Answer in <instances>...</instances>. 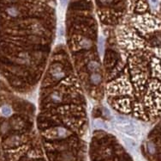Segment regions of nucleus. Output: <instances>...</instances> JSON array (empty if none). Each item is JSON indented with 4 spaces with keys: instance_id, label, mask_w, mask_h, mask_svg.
<instances>
[{
    "instance_id": "16",
    "label": "nucleus",
    "mask_w": 161,
    "mask_h": 161,
    "mask_svg": "<svg viewBox=\"0 0 161 161\" xmlns=\"http://www.w3.org/2000/svg\"><path fill=\"white\" fill-rule=\"evenodd\" d=\"M10 128H11L10 123L7 122H5L2 123V125H1V127H0V130H1L2 133H6L10 130Z\"/></svg>"
},
{
    "instance_id": "1",
    "label": "nucleus",
    "mask_w": 161,
    "mask_h": 161,
    "mask_svg": "<svg viewBox=\"0 0 161 161\" xmlns=\"http://www.w3.org/2000/svg\"><path fill=\"white\" fill-rule=\"evenodd\" d=\"M113 124L119 131H122V133H126L129 136L139 135L140 128L137 123L133 122L128 117H122V116H115Z\"/></svg>"
},
{
    "instance_id": "2",
    "label": "nucleus",
    "mask_w": 161,
    "mask_h": 161,
    "mask_svg": "<svg viewBox=\"0 0 161 161\" xmlns=\"http://www.w3.org/2000/svg\"><path fill=\"white\" fill-rule=\"evenodd\" d=\"M48 74L51 79L54 82L61 81L67 76V71L65 67L60 63H54L49 68Z\"/></svg>"
},
{
    "instance_id": "10",
    "label": "nucleus",
    "mask_w": 161,
    "mask_h": 161,
    "mask_svg": "<svg viewBox=\"0 0 161 161\" xmlns=\"http://www.w3.org/2000/svg\"><path fill=\"white\" fill-rule=\"evenodd\" d=\"M21 142V137L19 135H12L6 140L5 145L9 147H14L20 144Z\"/></svg>"
},
{
    "instance_id": "17",
    "label": "nucleus",
    "mask_w": 161,
    "mask_h": 161,
    "mask_svg": "<svg viewBox=\"0 0 161 161\" xmlns=\"http://www.w3.org/2000/svg\"><path fill=\"white\" fill-rule=\"evenodd\" d=\"M123 140L125 141V143L129 147H135L136 146V143H135V141H134L133 140L129 139V138H123Z\"/></svg>"
},
{
    "instance_id": "12",
    "label": "nucleus",
    "mask_w": 161,
    "mask_h": 161,
    "mask_svg": "<svg viewBox=\"0 0 161 161\" xmlns=\"http://www.w3.org/2000/svg\"><path fill=\"white\" fill-rule=\"evenodd\" d=\"M71 7L76 10H88L91 8V5L87 2H76L71 5Z\"/></svg>"
},
{
    "instance_id": "4",
    "label": "nucleus",
    "mask_w": 161,
    "mask_h": 161,
    "mask_svg": "<svg viewBox=\"0 0 161 161\" xmlns=\"http://www.w3.org/2000/svg\"><path fill=\"white\" fill-rule=\"evenodd\" d=\"M64 92L61 90H54L46 97V102L52 104H60L64 100Z\"/></svg>"
},
{
    "instance_id": "8",
    "label": "nucleus",
    "mask_w": 161,
    "mask_h": 161,
    "mask_svg": "<svg viewBox=\"0 0 161 161\" xmlns=\"http://www.w3.org/2000/svg\"><path fill=\"white\" fill-rule=\"evenodd\" d=\"M89 83L91 84L92 85H94V86H98L100 85V84L102 83V75L100 72H93V73H90L88 77Z\"/></svg>"
},
{
    "instance_id": "6",
    "label": "nucleus",
    "mask_w": 161,
    "mask_h": 161,
    "mask_svg": "<svg viewBox=\"0 0 161 161\" xmlns=\"http://www.w3.org/2000/svg\"><path fill=\"white\" fill-rule=\"evenodd\" d=\"M77 46L79 48L81 49H86L89 50L93 48L94 46V41L93 40L90 39L88 37H85V36H80L77 40Z\"/></svg>"
},
{
    "instance_id": "11",
    "label": "nucleus",
    "mask_w": 161,
    "mask_h": 161,
    "mask_svg": "<svg viewBox=\"0 0 161 161\" xmlns=\"http://www.w3.org/2000/svg\"><path fill=\"white\" fill-rule=\"evenodd\" d=\"M5 13L11 17H18L20 16L21 12H20V10L18 9V7L15 5H11L8 6L5 9Z\"/></svg>"
},
{
    "instance_id": "15",
    "label": "nucleus",
    "mask_w": 161,
    "mask_h": 161,
    "mask_svg": "<svg viewBox=\"0 0 161 161\" xmlns=\"http://www.w3.org/2000/svg\"><path fill=\"white\" fill-rule=\"evenodd\" d=\"M94 125L96 128H101V129H107L108 126L106 122H104L103 120H100V119H96L94 122Z\"/></svg>"
},
{
    "instance_id": "18",
    "label": "nucleus",
    "mask_w": 161,
    "mask_h": 161,
    "mask_svg": "<svg viewBox=\"0 0 161 161\" xmlns=\"http://www.w3.org/2000/svg\"><path fill=\"white\" fill-rule=\"evenodd\" d=\"M73 159V156L70 153H65L62 155V160L63 161H71Z\"/></svg>"
},
{
    "instance_id": "14",
    "label": "nucleus",
    "mask_w": 161,
    "mask_h": 161,
    "mask_svg": "<svg viewBox=\"0 0 161 161\" xmlns=\"http://www.w3.org/2000/svg\"><path fill=\"white\" fill-rule=\"evenodd\" d=\"M0 113L3 117H9L12 115V108L8 104H5V105L1 106L0 108Z\"/></svg>"
},
{
    "instance_id": "13",
    "label": "nucleus",
    "mask_w": 161,
    "mask_h": 161,
    "mask_svg": "<svg viewBox=\"0 0 161 161\" xmlns=\"http://www.w3.org/2000/svg\"><path fill=\"white\" fill-rule=\"evenodd\" d=\"M146 148L147 153L151 154V155H154L157 153V147H156V144L153 141V140H148L146 144Z\"/></svg>"
},
{
    "instance_id": "5",
    "label": "nucleus",
    "mask_w": 161,
    "mask_h": 161,
    "mask_svg": "<svg viewBox=\"0 0 161 161\" xmlns=\"http://www.w3.org/2000/svg\"><path fill=\"white\" fill-rule=\"evenodd\" d=\"M15 61L21 66L28 67L32 64V58L27 52H20L16 56Z\"/></svg>"
},
{
    "instance_id": "9",
    "label": "nucleus",
    "mask_w": 161,
    "mask_h": 161,
    "mask_svg": "<svg viewBox=\"0 0 161 161\" xmlns=\"http://www.w3.org/2000/svg\"><path fill=\"white\" fill-rule=\"evenodd\" d=\"M10 125H11V128H13L14 129H17V130L22 129L25 126V121L21 117H13L10 122Z\"/></svg>"
},
{
    "instance_id": "7",
    "label": "nucleus",
    "mask_w": 161,
    "mask_h": 161,
    "mask_svg": "<svg viewBox=\"0 0 161 161\" xmlns=\"http://www.w3.org/2000/svg\"><path fill=\"white\" fill-rule=\"evenodd\" d=\"M87 70L90 73L93 72H100L101 71V65L98 60H90L87 64Z\"/></svg>"
},
{
    "instance_id": "19",
    "label": "nucleus",
    "mask_w": 161,
    "mask_h": 161,
    "mask_svg": "<svg viewBox=\"0 0 161 161\" xmlns=\"http://www.w3.org/2000/svg\"><path fill=\"white\" fill-rule=\"evenodd\" d=\"M114 0H98V2L102 5H109L113 3Z\"/></svg>"
},
{
    "instance_id": "3",
    "label": "nucleus",
    "mask_w": 161,
    "mask_h": 161,
    "mask_svg": "<svg viewBox=\"0 0 161 161\" xmlns=\"http://www.w3.org/2000/svg\"><path fill=\"white\" fill-rule=\"evenodd\" d=\"M45 134L51 139H65L71 134V131L63 126H57L47 129Z\"/></svg>"
},
{
    "instance_id": "20",
    "label": "nucleus",
    "mask_w": 161,
    "mask_h": 161,
    "mask_svg": "<svg viewBox=\"0 0 161 161\" xmlns=\"http://www.w3.org/2000/svg\"><path fill=\"white\" fill-rule=\"evenodd\" d=\"M59 2H60V5H61L63 7H64V6L66 5L68 0H59Z\"/></svg>"
}]
</instances>
